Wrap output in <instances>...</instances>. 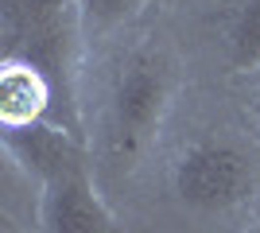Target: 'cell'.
<instances>
[{"label": "cell", "mask_w": 260, "mask_h": 233, "mask_svg": "<svg viewBox=\"0 0 260 233\" xmlns=\"http://www.w3.org/2000/svg\"><path fill=\"white\" fill-rule=\"evenodd\" d=\"M225 58L237 74H260V0H225Z\"/></svg>", "instance_id": "cell-7"}, {"label": "cell", "mask_w": 260, "mask_h": 233, "mask_svg": "<svg viewBox=\"0 0 260 233\" xmlns=\"http://www.w3.org/2000/svg\"><path fill=\"white\" fill-rule=\"evenodd\" d=\"M39 222L47 233H120L89 167L39 187Z\"/></svg>", "instance_id": "cell-5"}, {"label": "cell", "mask_w": 260, "mask_h": 233, "mask_svg": "<svg viewBox=\"0 0 260 233\" xmlns=\"http://www.w3.org/2000/svg\"><path fill=\"white\" fill-rule=\"evenodd\" d=\"M78 16H82V31H105L117 27L140 0H74Z\"/></svg>", "instance_id": "cell-8"}, {"label": "cell", "mask_w": 260, "mask_h": 233, "mask_svg": "<svg viewBox=\"0 0 260 233\" xmlns=\"http://www.w3.org/2000/svg\"><path fill=\"white\" fill-rule=\"evenodd\" d=\"M171 187L190 210H233L256 190V167L229 140H198L171 167Z\"/></svg>", "instance_id": "cell-3"}, {"label": "cell", "mask_w": 260, "mask_h": 233, "mask_svg": "<svg viewBox=\"0 0 260 233\" xmlns=\"http://www.w3.org/2000/svg\"><path fill=\"white\" fill-rule=\"evenodd\" d=\"M78 35L86 31L74 0H0L4 58L43 70L54 86V124L86 140L78 113Z\"/></svg>", "instance_id": "cell-1"}, {"label": "cell", "mask_w": 260, "mask_h": 233, "mask_svg": "<svg viewBox=\"0 0 260 233\" xmlns=\"http://www.w3.org/2000/svg\"><path fill=\"white\" fill-rule=\"evenodd\" d=\"M39 121H54V86L31 62L0 58V124L23 128Z\"/></svg>", "instance_id": "cell-6"}, {"label": "cell", "mask_w": 260, "mask_h": 233, "mask_svg": "<svg viewBox=\"0 0 260 233\" xmlns=\"http://www.w3.org/2000/svg\"><path fill=\"white\" fill-rule=\"evenodd\" d=\"M4 152L12 155V163H20L27 175L43 187L58 175L70 171H86L89 167V152L86 140L74 132H66L54 121H39V124H23V128H4L0 132Z\"/></svg>", "instance_id": "cell-4"}, {"label": "cell", "mask_w": 260, "mask_h": 233, "mask_svg": "<svg viewBox=\"0 0 260 233\" xmlns=\"http://www.w3.org/2000/svg\"><path fill=\"white\" fill-rule=\"evenodd\" d=\"M171 93H175V74L159 51L140 47L120 62L105 105V148L113 163L132 167L155 144Z\"/></svg>", "instance_id": "cell-2"}]
</instances>
